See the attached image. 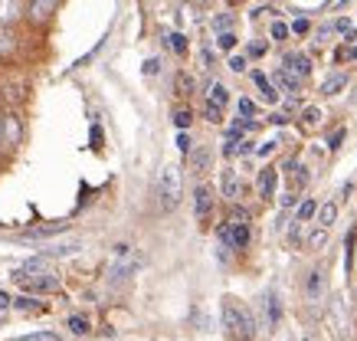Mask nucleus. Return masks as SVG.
<instances>
[{
    "label": "nucleus",
    "mask_w": 357,
    "mask_h": 341,
    "mask_svg": "<svg viewBox=\"0 0 357 341\" xmlns=\"http://www.w3.org/2000/svg\"><path fill=\"white\" fill-rule=\"evenodd\" d=\"M223 325H227V335L233 341H249L252 331H256V321L249 315V308H243L236 298L223 302Z\"/></svg>",
    "instance_id": "nucleus-1"
},
{
    "label": "nucleus",
    "mask_w": 357,
    "mask_h": 341,
    "mask_svg": "<svg viewBox=\"0 0 357 341\" xmlns=\"http://www.w3.org/2000/svg\"><path fill=\"white\" fill-rule=\"evenodd\" d=\"M184 194V174L177 165H164L161 177H158V197H161V210H174L181 204Z\"/></svg>",
    "instance_id": "nucleus-2"
},
{
    "label": "nucleus",
    "mask_w": 357,
    "mask_h": 341,
    "mask_svg": "<svg viewBox=\"0 0 357 341\" xmlns=\"http://www.w3.org/2000/svg\"><path fill=\"white\" fill-rule=\"evenodd\" d=\"M141 269V256L138 253H121V256H115V263L109 266V286L112 289H119V286H125L131 275Z\"/></svg>",
    "instance_id": "nucleus-3"
},
{
    "label": "nucleus",
    "mask_w": 357,
    "mask_h": 341,
    "mask_svg": "<svg viewBox=\"0 0 357 341\" xmlns=\"http://www.w3.org/2000/svg\"><path fill=\"white\" fill-rule=\"evenodd\" d=\"M17 282H20L26 292H56L59 289V279L53 273H30V275H17Z\"/></svg>",
    "instance_id": "nucleus-4"
},
{
    "label": "nucleus",
    "mask_w": 357,
    "mask_h": 341,
    "mask_svg": "<svg viewBox=\"0 0 357 341\" xmlns=\"http://www.w3.org/2000/svg\"><path fill=\"white\" fill-rule=\"evenodd\" d=\"M66 223H46V227H33V230L20 233L17 236V243H30V240H50V236H56V233H63Z\"/></svg>",
    "instance_id": "nucleus-5"
},
{
    "label": "nucleus",
    "mask_w": 357,
    "mask_h": 341,
    "mask_svg": "<svg viewBox=\"0 0 357 341\" xmlns=\"http://www.w3.org/2000/svg\"><path fill=\"white\" fill-rule=\"evenodd\" d=\"M220 190H223V197H229V200H236L239 194H243V181H239V174L233 171V167L223 171V177H220Z\"/></svg>",
    "instance_id": "nucleus-6"
},
{
    "label": "nucleus",
    "mask_w": 357,
    "mask_h": 341,
    "mask_svg": "<svg viewBox=\"0 0 357 341\" xmlns=\"http://www.w3.org/2000/svg\"><path fill=\"white\" fill-rule=\"evenodd\" d=\"M194 210H197V220H206V217H210V210H213V190L197 188L194 190Z\"/></svg>",
    "instance_id": "nucleus-7"
},
{
    "label": "nucleus",
    "mask_w": 357,
    "mask_h": 341,
    "mask_svg": "<svg viewBox=\"0 0 357 341\" xmlns=\"http://www.w3.org/2000/svg\"><path fill=\"white\" fill-rule=\"evenodd\" d=\"M262 312H266V328H275L279 325V315H282V305H279V296L269 292L262 298Z\"/></svg>",
    "instance_id": "nucleus-8"
},
{
    "label": "nucleus",
    "mask_w": 357,
    "mask_h": 341,
    "mask_svg": "<svg viewBox=\"0 0 357 341\" xmlns=\"http://www.w3.org/2000/svg\"><path fill=\"white\" fill-rule=\"evenodd\" d=\"M229 240H233V250H246V246H249V227H246V220H229Z\"/></svg>",
    "instance_id": "nucleus-9"
},
{
    "label": "nucleus",
    "mask_w": 357,
    "mask_h": 341,
    "mask_svg": "<svg viewBox=\"0 0 357 341\" xmlns=\"http://www.w3.org/2000/svg\"><path fill=\"white\" fill-rule=\"evenodd\" d=\"M272 82L282 89V92H298V86H302V76H295V73H289V69L282 66L275 76H272Z\"/></svg>",
    "instance_id": "nucleus-10"
},
{
    "label": "nucleus",
    "mask_w": 357,
    "mask_h": 341,
    "mask_svg": "<svg viewBox=\"0 0 357 341\" xmlns=\"http://www.w3.org/2000/svg\"><path fill=\"white\" fill-rule=\"evenodd\" d=\"M285 69L305 79L308 73H312V63H308V56H302V53H289V56H285Z\"/></svg>",
    "instance_id": "nucleus-11"
},
{
    "label": "nucleus",
    "mask_w": 357,
    "mask_h": 341,
    "mask_svg": "<svg viewBox=\"0 0 357 341\" xmlns=\"http://www.w3.org/2000/svg\"><path fill=\"white\" fill-rule=\"evenodd\" d=\"M252 82L259 86V96H262L266 102H272V105L279 102V89H275V82H269V79L262 76V73H252Z\"/></svg>",
    "instance_id": "nucleus-12"
},
{
    "label": "nucleus",
    "mask_w": 357,
    "mask_h": 341,
    "mask_svg": "<svg viewBox=\"0 0 357 341\" xmlns=\"http://www.w3.org/2000/svg\"><path fill=\"white\" fill-rule=\"evenodd\" d=\"M275 184H279V174H275V167H266V171L259 174V194L269 200L272 194H275Z\"/></svg>",
    "instance_id": "nucleus-13"
},
{
    "label": "nucleus",
    "mask_w": 357,
    "mask_h": 341,
    "mask_svg": "<svg viewBox=\"0 0 357 341\" xmlns=\"http://www.w3.org/2000/svg\"><path fill=\"white\" fill-rule=\"evenodd\" d=\"M321 292H325V273H321V269H314V273L308 275V298H312V302H318V298H321Z\"/></svg>",
    "instance_id": "nucleus-14"
},
{
    "label": "nucleus",
    "mask_w": 357,
    "mask_h": 341,
    "mask_svg": "<svg viewBox=\"0 0 357 341\" xmlns=\"http://www.w3.org/2000/svg\"><path fill=\"white\" fill-rule=\"evenodd\" d=\"M206 102H213V105H227L229 89L223 86V82H210V89H206Z\"/></svg>",
    "instance_id": "nucleus-15"
},
{
    "label": "nucleus",
    "mask_w": 357,
    "mask_h": 341,
    "mask_svg": "<svg viewBox=\"0 0 357 341\" xmlns=\"http://www.w3.org/2000/svg\"><path fill=\"white\" fill-rule=\"evenodd\" d=\"M56 10V0H30V13L33 20H46Z\"/></svg>",
    "instance_id": "nucleus-16"
},
{
    "label": "nucleus",
    "mask_w": 357,
    "mask_h": 341,
    "mask_svg": "<svg viewBox=\"0 0 357 341\" xmlns=\"http://www.w3.org/2000/svg\"><path fill=\"white\" fill-rule=\"evenodd\" d=\"M190 167H194V174H204L206 167H210V148H197V151H190Z\"/></svg>",
    "instance_id": "nucleus-17"
},
{
    "label": "nucleus",
    "mask_w": 357,
    "mask_h": 341,
    "mask_svg": "<svg viewBox=\"0 0 357 341\" xmlns=\"http://www.w3.org/2000/svg\"><path fill=\"white\" fill-rule=\"evenodd\" d=\"M344 86H347V76H344V73H337V76L325 79V86H321V92H325V96H337V92H341Z\"/></svg>",
    "instance_id": "nucleus-18"
},
{
    "label": "nucleus",
    "mask_w": 357,
    "mask_h": 341,
    "mask_svg": "<svg viewBox=\"0 0 357 341\" xmlns=\"http://www.w3.org/2000/svg\"><path fill=\"white\" fill-rule=\"evenodd\" d=\"M79 243H59V246H43V256H69L76 253Z\"/></svg>",
    "instance_id": "nucleus-19"
},
{
    "label": "nucleus",
    "mask_w": 357,
    "mask_h": 341,
    "mask_svg": "<svg viewBox=\"0 0 357 341\" xmlns=\"http://www.w3.org/2000/svg\"><path fill=\"white\" fill-rule=\"evenodd\" d=\"M174 89H177V96H194V76L181 73V76H177V82H174Z\"/></svg>",
    "instance_id": "nucleus-20"
},
{
    "label": "nucleus",
    "mask_w": 357,
    "mask_h": 341,
    "mask_svg": "<svg viewBox=\"0 0 357 341\" xmlns=\"http://www.w3.org/2000/svg\"><path fill=\"white\" fill-rule=\"evenodd\" d=\"M335 217H337V204H325V207L318 210V223H321V227H331Z\"/></svg>",
    "instance_id": "nucleus-21"
},
{
    "label": "nucleus",
    "mask_w": 357,
    "mask_h": 341,
    "mask_svg": "<svg viewBox=\"0 0 357 341\" xmlns=\"http://www.w3.org/2000/svg\"><path fill=\"white\" fill-rule=\"evenodd\" d=\"M17 17V0H0V23H10Z\"/></svg>",
    "instance_id": "nucleus-22"
},
{
    "label": "nucleus",
    "mask_w": 357,
    "mask_h": 341,
    "mask_svg": "<svg viewBox=\"0 0 357 341\" xmlns=\"http://www.w3.org/2000/svg\"><path fill=\"white\" fill-rule=\"evenodd\" d=\"M190 121H194V115H190V109H177L174 112V125L184 132V128H190Z\"/></svg>",
    "instance_id": "nucleus-23"
},
{
    "label": "nucleus",
    "mask_w": 357,
    "mask_h": 341,
    "mask_svg": "<svg viewBox=\"0 0 357 341\" xmlns=\"http://www.w3.org/2000/svg\"><path fill=\"white\" fill-rule=\"evenodd\" d=\"M314 213H318V204H314V200H305L302 207H298V217H295V220H308V217H314Z\"/></svg>",
    "instance_id": "nucleus-24"
},
{
    "label": "nucleus",
    "mask_w": 357,
    "mask_h": 341,
    "mask_svg": "<svg viewBox=\"0 0 357 341\" xmlns=\"http://www.w3.org/2000/svg\"><path fill=\"white\" fill-rule=\"evenodd\" d=\"M325 243H328V227H321V230H314L312 236H308V246H312V250L325 246Z\"/></svg>",
    "instance_id": "nucleus-25"
},
{
    "label": "nucleus",
    "mask_w": 357,
    "mask_h": 341,
    "mask_svg": "<svg viewBox=\"0 0 357 341\" xmlns=\"http://www.w3.org/2000/svg\"><path fill=\"white\" fill-rule=\"evenodd\" d=\"M17 341H59V335L56 331H36V335H23Z\"/></svg>",
    "instance_id": "nucleus-26"
},
{
    "label": "nucleus",
    "mask_w": 357,
    "mask_h": 341,
    "mask_svg": "<svg viewBox=\"0 0 357 341\" xmlns=\"http://www.w3.org/2000/svg\"><path fill=\"white\" fill-rule=\"evenodd\" d=\"M3 121H7V142L17 144L20 142V125H17V119H3Z\"/></svg>",
    "instance_id": "nucleus-27"
},
{
    "label": "nucleus",
    "mask_w": 357,
    "mask_h": 341,
    "mask_svg": "<svg viewBox=\"0 0 357 341\" xmlns=\"http://www.w3.org/2000/svg\"><path fill=\"white\" fill-rule=\"evenodd\" d=\"M13 305L20 308V312H40V308L43 305H36V302H33L30 296H23V298H17V302H13Z\"/></svg>",
    "instance_id": "nucleus-28"
},
{
    "label": "nucleus",
    "mask_w": 357,
    "mask_h": 341,
    "mask_svg": "<svg viewBox=\"0 0 357 341\" xmlns=\"http://www.w3.org/2000/svg\"><path fill=\"white\" fill-rule=\"evenodd\" d=\"M0 53H13V33L10 30H0Z\"/></svg>",
    "instance_id": "nucleus-29"
},
{
    "label": "nucleus",
    "mask_w": 357,
    "mask_h": 341,
    "mask_svg": "<svg viewBox=\"0 0 357 341\" xmlns=\"http://www.w3.org/2000/svg\"><path fill=\"white\" fill-rule=\"evenodd\" d=\"M239 115H243V119H252V115H256V102H252V99H239Z\"/></svg>",
    "instance_id": "nucleus-30"
},
{
    "label": "nucleus",
    "mask_w": 357,
    "mask_h": 341,
    "mask_svg": "<svg viewBox=\"0 0 357 341\" xmlns=\"http://www.w3.org/2000/svg\"><path fill=\"white\" fill-rule=\"evenodd\" d=\"M171 46H174V53H187V36L184 33H171Z\"/></svg>",
    "instance_id": "nucleus-31"
},
{
    "label": "nucleus",
    "mask_w": 357,
    "mask_h": 341,
    "mask_svg": "<svg viewBox=\"0 0 357 341\" xmlns=\"http://www.w3.org/2000/svg\"><path fill=\"white\" fill-rule=\"evenodd\" d=\"M206 119H210V121H220V119H223V105H213V102H206Z\"/></svg>",
    "instance_id": "nucleus-32"
},
{
    "label": "nucleus",
    "mask_w": 357,
    "mask_h": 341,
    "mask_svg": "<svg viewBox=\"0 0 357 341\" xmlns=\"http://www.w3.org/2000/svg\"><path fill=\"white\" fill-rule=\"evenodd\" d=\"M69 328L76 331V335H86V331H89V321L86 319H69Z\"/></svg>",
    "instance_id": "nucleus-33"
},
{
    "label": "nucleus",
    "mask_w": 357,
    "mask_h": 341,
    "mask_svg": "<svg viewBox=\"0 0 357 341\" xmlns=\"http://www.w3.org/2000/svg\"><path fill=\"white\" fill-rule=\"evenodd\" d=\"M318 121H321V112H318V109H305V125H308V128H312V125H318Z\"/></svg>",
    "instance_id": "nucleus-34"
},
{
    "label": "nucleus",
    "mask_w": 357,
    "mask_h": 341,
    "mask_svg": "<svg viewBox=\"0 0 357 341\" xmlns=\"http://www.w3.org/2000/svg\"><path fill=\"white\" fill-rule=\"evenodd\" d=\"M217 43H220V50H233V46H236V36H233V33H220Z\"/></svg>",
    "instance_id": "nucleus-35"
},
{
    "label": "nucleus",
    "mask_w": 357,
    "mask_h": 341,
    "mask_svg": "<svg viewBox=\"0 0 357 341\" xmlns=\"http://www.w3.org/2000/svg\"><path fill=\"white\" fill-rule=\"evenodd\" d=\"M289 36V26L285 23H272V40H285Z\"/></svg>",
    "instance_id": "nucleus-36"
},
{
    "label": "nucleus",
    "mask_w": 357,
    "mask_h": 341,
    "mask_svg": "<svg viewBox=\"0 0 357 341\" xmlns=\"http://www.w3.org/2000/svg\"><path fill=\"white\" fill-rule=\"evenodd\" d=\"M341 142H344V128H337V132L331 135V138H328V148L335 151V148H341Z\"/></svg>",
    "instance_id": "nucleus-37"
},
{
    "label": "nucleus",
    "mask_w": 357,
    "mask_h": 341,
    "mask_svg": "<svg viewBox=\"0 0 357 341\" xmlns=\"http://www.w3.org/2000/svg\"><path fill=\"white\" fill-rule=\"evenodd\" d=\"M177 148H181L184 154H190V135H187V132L177 135Z\"/></svg>",
    "instance_id": "nucleus-38"
},
{
    "label": "nucleus",
    "mask_w": 357,
    "mask_h": 341,
    "mask_svg": "<svg viewBox=\"0 0 357 341\" xmlns=\"http://www.w3.org/2000/svg\"><path fill=\"white\" fill-rule=\"evenodd\" d=\"M229 69H233V73H243V69H246V56H233V59H229Z\"/></svg>",
    "instance_id": "nucleus-39"
},
{
    "label": "nucleus",
    "mask_w": 357,
    "mask_h": 341,
    "mask_svg": "<svg viewBox=\"0 0 357 341\" xmlns=\"http://www.w3.org/2000/svg\"><path fill=\"white\" fill-rule=\"evenodd\" d=\"M229 23H233V17H217V20H213V26H217V30H223V33H227V30H229Z\"/></svg>",
    "instance_id": "nucleus-40"
},
{
    "label": "nucleus",
    "mask_w": 357,
    "mask_h": 341,
    "mask_svg": "<svg viewBox=\"0 0 357 341\" xmlns=\"http://www.w3.org/2000/svg\"><path fill=\"white\" fill-rule=\"evenodd\" d=\"M158 69H161V63H158V59H148V63H144V73H148V76H154Z\"/></svg>",
    "instance_id": "nucleus-41"
},
{
    "label": "nucleus",
    "mask_w": 357,
    "mask_h": 341,
    "mask_svg": "<svg viewBox=\"0 0 357 341\" xmlns=\"http://www.w3.org/2000/svg\"><path fill=\"white\" fill-rule=\"evenodd\" d=\"M256 151H259L262 158H266V154H272V151H275V142H266V144H259V148H256Z\"/></svg>",
    "instance_id": "nucleus-42"
},
{
    "label": "nucleus",
    "mask_w": 357,
    "mask_h": 341,
    "mask_svg": "<svg viewBox=\"0 0 357 341\" xmlns=\"http://www.w3.org/2000/svg\"><path fill=\"white\" fill-rule=\"evenodd\" d=\"M292 30H295V33H308V20H295Z\"/></svg>",
    "instance_id": "nucleus-43"
},
{
    "label": "nucleus",
    "mask_w": 357,
    "mask_h": 341,
    "mask_svg": "<svg viewBox=\"0 0 357 341\" xmlns=\"http://www.w3.org/2000/svg\"><path fill=\"white\" fill-rule=\"evenodd\" d=\"M262 53H266V46H262V43H252V46H249V56H262Z\"/></svg>",
    "instance_id": "nucleus-44"
},
{
    "label": "nucleus",
    "mask_w": 357,
    "mask_h": 341,
    "mask_svg": "<svg viewBox=\"0 0 357 341\" xmlns=\"http://www.w3.org/2000/svg\"><path fill=\"white\" fill-rule=\"evenodd\" d=\"M10 305H13V298L7 292H0V308H10Z\"/></svg>",
    "instance_id": "nucleus-45"
},
{
    "label": "nucleus",
    "mask_w": 357,
    "mask_h": 341,
    "mask_svg": "<svg viewBox=\"0 0 357 341\" xmlns=\"http://www.w3.org/2000/svg\"><path fill=\"white\" fill-rule=\"evenodd\" d=\"M351 56H354V59H357V50H354V53H351Z\"/></svg>",
    "instance_id": "nucleus-46"
}]
</instances>
